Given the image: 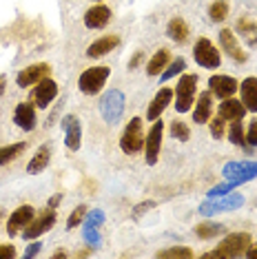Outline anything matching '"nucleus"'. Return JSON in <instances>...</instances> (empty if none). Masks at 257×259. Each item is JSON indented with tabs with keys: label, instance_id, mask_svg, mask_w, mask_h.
I'll use <instances>...</instances> for the list:
<instances>
[{
	"label": "nucleus",
	"instance_id": "obj_25",
	"mask_svg": "<svg viewBox=\"0 0 257 259\" xmlns=\"http://www.w3.org/2000/svg\"><path fill=\"white\" fill-rule=\"evenodd\" d=\"M168 62H171V54H168L166 49H160V51H157V54L149 60L147 73H149V75H160L162 71H164V67H168Z\"/></svg>",
	"mask_w": 257,
	"mask_h": 259
},
{
	"label": "nucleus",
	"instance_id": "obj_10",
	"mask_svg": "<svg viewBox=\"0 0 257 259\" xmlns=\"http://www.w3.org/2000/svg\"><path fill=\"white\" fill-rule=\"evenodd\" d=\"M56 96H58V84L54 80L45 78V80H40L36 84V89H33V93H31V100H33V104H36V107L47 109Z\"/></svg>",
	"mask_w": 257,
	"mask_h": 259
},
{
	"label": "nucleus",
	"instance_id": "obj_45",
	"mask_svg": "<svg viewBox=\"0 0 257 259\" xmlns=\"http://www.w3.org/2000/svg\"><path fill=\"white\" fill-rule=\"evenodd\" d=\"M246 255H248L250 259H257V244H253V246H248V250H246Z\"/></svg>",
	"mask_w": 257,
	"mask_h": 259
},
{
	"label": "nucleus",
	"instance_id": "obj_1",
	"mask_svg": "<svg viewBox=\"0 0 257 259\" xmlns=\"http://www.w3.org/2000/svg\"><path fill=\"white\" fill-rule=\"evenodd\" d=\"M248 246H250V235L248 233H233L229 235L224 241L220 244V248H215L213 252H206L204 257H239V255H244V252L248 250Z\"/></svg>",
	"mask_w": 257,
	"mask_h": 259
},
{
	"label": "nucleus",
	"instance_id": "obj_13",
	"mask_svg": "<svg viewBox=\"0 0 257 259\" xmlns=\"http://www.w3.org/2000/svg\"><path fill=\"white\" fill-rule=\"evenodd\" d=\"M237 82L231 78V75H213L211 80H208V89H211V96H218L222 100L231 98L233 93L237 91Z\"/></svg>",
	"mask_w": 257,
	"mask_h": 259
},
{
	"label": "nucleus",
	"instance_id": "obj_6",
	"mask_svg": "<svg viewBox=\"0 0 257 259\" xmlns=\"http://www.w3.org/2000/svg\"><path fill=\"white\" fill-rule=\"evenodd\" d=\"M100 111H102L104 120L111 122V124H115V122L122 117V111H124V93L118 91V89H111L107 96L102 98Z\"/></svg>",
	"mask_w": 257,
	"mask_h": 259
},
{
	"label": "nucleus",
	"instance_id": "obj_11",
	"mask_svg": "<svg viewBox=\"0 0 257 259\" xmlns=\"http://www.w3.org/2000/svg\"><path fill=\"white\" fill-rule=\"evenodd\" d=\"M62 128H64V144L69 151H78L82 144V128H80V120L75 115H67L62 120Z\"/></svg>",
	"mask_w": 257,
	"mask_h": 259
},
{
	"label": "nucleus",
	"instance_id": "obj_14",
	"mask_svg": "<svg viewBox=\"0 0 257 259\" xmlns=\"http://www.w3.org/2000/svg\"><path fill=\"white\" fill-rule=\"evenodd\" d=\"M31 220H33V206H20V208H16L7 220V233L18 235Z\"/></svg>",
	"mask_w": 257,
	"mask_h": 259
},
{
	"label": "nucleus",
	"instance_id": "obj_21",
	"mask_svg": "<svg viewBox=\"0 0 257 259\" xmlns=\"http://www.w3.org/2000/svg\"><path fill=\"white\" fill-rule=\"evenodd\" d=\"M118 45H120L118 36H104L100 40H96V42L87 49V56H89V58H102V56H107L111 49H115Z\"/></svg>",
	"mask_w": 257,
	"mask_h": 259
},
{
	"label": "nucleus",
	"instance_id": "obj_43",
	"mask_svg": "<svg viewBox=\"0 0 257 259\" xmlns=\"http://www.w3.org/2000/svg\"><path fill=\"white\" fill-rule=\"evenodd\" d=\"M38 250H40V241H36V244L29 246V248L25 250V257H33V255H38Z\"/></svg>",
	"mask_w": 257,
	"mask_h": 259
},
{
	"label": "nucleus",
	"instance_id": "obj_30",
	"mask_svg": "<svg viewBox=\"0 0 257 259\" xmlns=\"http://www.w3.org/2000/svg\"><path fill=\"white\" fill-rule=\"evenodd\" d=\"M208 16H211L213 22H222L229 16V3L226 0H215L211 5V9H208Z\"/></svg>",
	"mask_w": 257,
	"mask_h": 259
},
{
	"label": "nucleus",
	"instance_id": "obj_22",
	"mask_svg": "<svg viewBox=\"0 0 257 259\" xmlns=\"http://www.w3.org/2000/svg\"><path fill=\"white\" fill-rule=\"evenodd\" d=\"M244 204V197L242 195H231L226 197L224 202H215V204H202L200 206V213L202 215H213L218 210H231V208H237V206Z\"/></svg>",
	"mask_w": 257,
	"mask_h": 259
},
{
	"label": "nucleus",
	"instance_id": "obj_5",
	"mask_svg": "<svg viewBox=\"0 0 257 259\" xmlns=\"http://www.w3.org/2000/svg\"><path fill=\"white\" fill-rule=\"evenodd\" d=\"M193 58H195V62L204 69H218L222 62L220 51L215 49V45L208 38H200L195 42V47H193Z\"/></svg>",
	"mask_w": 257,
	"mask_h": 259
},
{
	"label": "nucleus",
	"instance_id": "obj_24",
	"mask_svg": "<svg viewBox=\"0 0 257 259\" xmlns=\"http://www.w3.org/2000/svg\"><path fill=\"white\" fill-rule=\"evenodd\" d=\"M49 157H51V149H49V146H40L38 153L33 155V160L27 164V173L38 175L40 170H45L47 164H49Z\"/></svg>",
	"mask_w": 257,
	"mask_h": 259
},
{
	"label": "nucleus",
	"instance_id": "obj_7",
	"mask_svg": "<svg viewBox=\"0 0 257 259\" xmlns=\"http://www.w3.org/2000/svg\"><path fill=\"white\" fill-rule=\"evenodd\" d=\"M162 133H164V124L160 120H155L151 131L147 133V140H144V160H147L149 166H153L157 162V155H160L162 149Z\"/></svg>",
	"mask_w": 257,
	"mask_h": 259
},
{
	"label": "nucleus",
	"instance_id": "obj_31",
	"mask_svg": "<svg viewBox=\"0 0 257 259\" xmlns=\"http://www.w3.org/2000/svg\"><path fill=\"white\" fill-rule=\"evenodd\" d=\"M229 140L233 144H239V146H248L246 144V135L242 131V120H233V124L229 128Z\"/></svg>",
	"mask_w": 257,
	"mask_h": 259
},
{
	"label": "nucleus",
	"instance_id": "obj_49",
	"mask_svg": "<svg viewBox=\"0 0 257 259\" xmlns=\"http://www.w3.org/2000/svg\"><path fill=\"white\" fill-rule=\"evenodd\" d=\"M0 220H3V213H0Z\"/></svg>",
	"mask_w": 257,
	"mask_h": 259
},
{
	"label": "nucleus",
	"instance_id": "obj_3",
	"mask_svg": "<svg viewBox=\"0 0 257 259\" xmlns=\"http://www.w3.org/2000/svg\"><path fill=\"white\" fill-rule=\"evenodd\" d=\"M120 149L126 153V155H133V153H140L144 149V133H142V117H133L126 124L124 133L120 138Z\"/></svg>",
	"mask_w": 257,
	"mask_h": 259
},
{
	"label": "nucleus",
	"instance_id": "obj_9",
	"mask_svg": "<svg viewBox=\"0 0 257 259\" xmlns=\"http://www.w3.org/2000/svg\"><path fill=\"white\" fill-rule=\"evenodd\" d=\"M222 173L229 180H239L244 184V182L257 178V164L255 162H231V164H226Z\"/></svg>",
	"mask_w": 257,
	"mask_h": 259
},
{
	"label": "nucleus",
	"instance_id": "obj_29",
	"mask_svg": "<svg viewBox=\"0 0 257 259\" xmlns=\"http://www.w3.org/2000/svg\"><path fill=\"white\" fill-rule=\"evenodd\" d=\"M25 149H27V142H16V144L3 146V149H0V166H3V164H9L11 160H16Z\"/></svg>",
	"mask_w": 257,
	"mask_h": 259
},
{
	"label": "nucleus",
	"instance_id": "obj_23",
	"mask_svg": "<svg viewBox=\"0 0 257 259\" xmlns=\"http://www.w3.org/2000/svg\"><path fill=\"white\" fill-rule=\"evenodd\" d=\"M242 104L257 113V78H246L242 82Z\"/></svg>",
	"mask_w": 257,
	"mask_h": 259
},
{
	"label": "nucleus",
	"instance_id": "obj_48",
	"mask_svg": "<svg viewBox=\"0 0 257 259\" xmlns=\"http://www.w3.org/2000/svg\"><path fill=\"white\" fill-rule=\"evenodd\" d=\"M54 257H56V259H58V257H67V252H64V250H56Z\"/></svg>",
	"mask_w": 257,
	"mask_h": 259
},
{
	"label": "nucleus",
	"instance_id": "obj_8",
	"mask_svg": "<svg viewBox=\"0 0 257 259\" xmlns=\"http://www.w3.org/2000/svg\"><path fill=\"white\" fill-rule=\"evenodd\" d=\"M56 224V213L54 208H49L47 213H42L38 217V220H31L27 224L25 228H22V237L25 239H38L40 235H45L47 231H51Z\"/></svg>",
	"mask_w": 257,
	"mask_h": 259
},
{
	"label": "nucleus",
	"instance_id": "obj_40",
	"mask_svg": "<svg viewBox=\"0 0 257 259\" xmlns=\"http://www.w3.org/2000/svg\"><path fill=\"white\" fill-rule=\"evenodd\" d=\"M102 222H104L102 210H93V213H89V226H102Z\"/></svg>",
	"mask_w": 257,
	"mask_h": 259
},
{
	"label": "nucleus",
	"instance_id": "obj_44",
	"mask_svg": "<svg viewBox=\"0 0 257 259\" xmlns=\"http://www.w3.org/2000/svg\"><path fill=\"white\" fill-rule=\"evenodd\" d=\"M142 56H144V54H142V51H138V54H136V56H133V58H131V62H128V69H136V67H138V64H140V60H142Z\"/></svg>",
	"mask_w": 257,
	"mask_h": 259
},
{
	"label": "nucleus",
	"instance_id": "obj_42",
	"mask_svg": "<svg viewBox=\"0 0 257 259\" xmlns=\"http://www.w3.org/2000/svg\"><path fill=\"white\" fill-rule=\"evenodd\" d=\"M151 206H153V202H147V204H140V206H136V210H133V217H140L144 213V210H149Z\"/></svg>",
	"mask_w": 257,
	"mask_h": 259
},
{
	"label": "nucleus",
	"instance_id": "obj_4",
	"mask_svg": "<svg viewBox=\"0 0 257 259\" xmlns=\"http://www.w3.org/2000/svg\"><path fill=\"white\" fill-rule=\"evenodd\" d=\"M111 75V69L109 67H91L80 75L78 80V87L80 91L87 93V96H96V93L102 91V87L107 84V78Z\"/></svg>",
	"mask_w": 257,
	"mask_h": 259
},
{
	"label": "nucleus",
	"instance_id": "obj_19",
	"mask_svg": "<svg viewBox=\"0 0 257 259\" xmlns=\"http://www.w3.org/2000/svg\"><path fill=\"white\" fill-rule=\"evenodd\" d=\"M211 111H213L211 91L200 93V98H197V102H195V111H193V120H195L197 124H206V122L211 120Z\"/></svg>",
	"mask_w": 257,
	"mask_h": 259
},
{
	"label": "nucleus",
	"instance_id": "obj_12",
	"mask_svg": "<svg viewBox=\"0 0 257 259\" xmlns=\"http://www.w3.org/2000/svg\"><path fill=\"white\" fill-rule=\"evenodd\" d=\"M49 71H51V67L45 64V62L31 64V67L22 69V71L18 73V87L20 89H27V87H31V84H38L40 80H45L47 75H49Z\"/></svg>",
	"mask_w": 257,
	"mask_h": 259
},
{
	"label": "nucleus",
	"instance_id": "obj_38",
	"mask_svg": "<svg viewBox=\"0 0 257 259\" xmlns=\"http://www.w3.org/2000/svg\"><path fill=\"white\" fill-rule=\"evenodd\" d=\"M84 239L89 241L91 246H96L98 241H100V235H98V231H96V226H87L84 228Z\"/></svg>",
	"mask_w": 257,
	"mask_h": 259
},
{
	"label": "nucleus",
	"instance_id": "obj_27",
	"mask_svg": "<svg viewBox=\"0 0 257 259\" xmlns=\"http://www.w3.org/2000/svg\"><path fill=\"white\" fill-rule=\"evenodd\" d=\"M235 29H237L239 33H242L244 38H246L248 45H253V47L257 45V25H255V22L250 20V18H242V20L237 22Z\"/></svg>",
	"mask_w": 257,
	"mask_h": 259
},
{
	"label": "nucleus",
	"instance_id": "obj_41",
	"mask_svg": "<svg viewBox=\"0 0 257 259\" xmlns=\"http://www.w3.org/2000/svg\"><path fill=\"white\" fill-rule=\"evenodd\" d=\"M14 257H16V248H14V246H9V244L0 246V259H14Z\"/></svg>",
	"mask_w": 257,
	"mask_h": 259
},
{
	"label": "nucleus",
	"instance_id": "obj_35",
	"mask_svg": "<svg viewBox=\"0 0 257 259\" xmlns=\"http://www.w3.org/2000/svg\"><path fill=\"white\" fill-rule=\"evenodd\" d=\"M84 215H87V206H78V208H75L73 213L69 215V220H67V228H69V231H73V228L82 222Z\"/></svg>",
	"mask_w": 257,
	"mask_h": 259
},
{
	"label": "nucleus",
	"instance_id": "obj_20",
	"mask_svg": "<svg viewBox=\"0 0 257 259\" xmlns=\"http://www.w3.org/2000/svg\"><path fill=\"white\" fill-rule=\"evenodd\" d=\"M220 117H224V120H242L244 113H246V107H244L239 100H233V98H226L224 102L220 104Z\"/></svg>",
	"mask_w": 257,
	"mask_h": 259
},
{
	"label": "nucleus",
	"instance_id": "obj_32",
	"mask_svg": "<svg viewBox=\"0 0 257 259\" xmlns=\"http://www.w3.org/2000/svg\"><path fill=\"white\" fill-rule=\"evenodd\" d=\"M184 67H186V62H184V58H175V60L168 64V69H164L160 75H162V82L164 80H171L173 75H178V73H182L184 71Z\"/></svg>",
	"mask_w": 257,
	"mask_h": 259
},
{
	"label": "nucleus",
	"instance_id": "obj_28",
	"mask_svg": "<svg viewBox=\"0 0 257 259\" xmlns=\"http://www.w3.org/2000/svg\"><path fill=\"white\" fill-rule=\"evenodd\" d=\"M220 233H224V226L218 224V222H206V224L195 226V235L200 239H213V237H218Z\"/></svg>",
	"mask_w": 257,
	"mask_h": 259
},
{
	"label": "nucleus",
	"instance_id": "obj_2",
	"mask_svg": "<svg viewBox=\"0 0 257 259\" xmlns=\"http://www.w3.org/2000/svg\"><path fill=\"white\" fill-rule=\"evenodd\" d=\"M175 111L178 113H186L193 104H195V93H197V78L195 75H182L175 87Z\"/></svg>",
	"mask_w": 257,
	"mask_h": 259
},
{
	"label": "nucleus",
	"instance_id": "obj_47",
	"mask_svg": "<svg viewBox=\"0 0 257 259\" xmlns=\"http://www.w3.org/2000/svg\"><path fill=\"white\" fill-rule=\"evenodd\" d=\"M5 87H7V80H5V75H0V96L5 93Z\"/></svg>",
	"mask_w": 257,
	"mask_h": 259
},
{
	"label": "nucleus",
	"instance_id": "obj_26",
	"mask_svg": "<svg viewBox=\"0 0 257 259\" xmlns=\"http://www.w3.org/2000/svg\"><path fill=\"white\" fill-rule=\"evenodd\" d=\"M168 38L175 40V42H184L189 38V25L182 18H175L168 22Z\"/></svg>",
	"mask_w": 257,
	"mask_h": 259
},
{
	"label": "nucleus",
	"instance_id": "obj_39",
	"mask_svg": "<svg viewBox=\"0 0 257 259\" xmlns=\"http://www.w3.org/2000/svg\"><path fill=\"white\" fill-rule=\"evenodd\" d=\"M246 144L248 146H257V120L248 126V131H246Z\"/></svg>",
	"mask_w": 257,
	"mask_h": 259
},
{
	"label": "nucleus",
	"instance_id": "obj_16",
	"mask_svg": "<svg viewBox=\"0 0 257 259\" xmlns=\"http://www.w3.org/2000/svg\"><path fill=\"white\" fill-rule=\"evenodd\" d=\"M14 122L16 126H20L22 131H33L36 128V111L29 102H22L16 107V113H14Z\"/></svg>",
	"mask_w": 257,
	"mask_h": 259
},
{
	"label": "nucleus",
	"instance_id": "obj_46",
	"mask_svg": "<svg viewBox=\"0 0 257 259\" xmlns=\"http://www.w3.org/2000/svg\"><path fill=\"white\" fill-rule=\"evenodd\" d=\"M60 199H62V195H54V197H51L49 199V208H56V206L60 204Z\"/></svg>",
	"mask_w": 257,
	"mask_h": 259
},
{
	"label": "nucleus",
	"instance_id": "obj_37",
	"mask_svg": "<svg viewBox=\"0 0 257 259\" xmlns=\"http://www.w3.org/2000/svg\"><path fill=\"white\" fill-rule=\"evenodd\" d=\"M224 117H215V120L211 122V135H213V138H222V133H224Z\"/></svg>",
	"mask_w": 257,
	"mask_h": 259
},
{
	"label": "nucleus",
	"instance_id": "obj_18",
	"mask_svg": "<svg viewBox=\"0 0 257 259\" xmlns=\"http://www.w3.org/2000/svg\"><path fill=\"white\" fill-rule=\"evenodd\" d=\"M109 20H111V9L104 7V5L91 7L84 14V25L89 27V29H102V27H107Z\"/></svg>",
	"mask_w": 257,
	"mask_h": 259
},
{
	"label": "nucleus",
	"instance_id": "obj_17",
	"mask_svg": "<svg viewBox=\"0 0 257 259\" xmlns=\"http://www.w3.org/2000/svg\"><path fill=\"white\" fill-rule=\"evenodd\" d=\"M220 42H222V49H224L226 54L233 58V60L246 62V54L239 49V45H237V40H235V33H233L231 29H222V31H220Z\"/></svg>",
	"mask_w": 257,
	"mask_h": 259
},
{
	"label": "nucleus",
	"instance_id": "obj_33",
	"mask_svg": "<svg viewBox=\"0 0 257 259\" xmlns=\"http://www.w3.org/2000/svg\"><path fill=\"white\" fill-rule=\"evenodd\" d=\"M171 135H173L175 140H182V142H186V140L191 138V131H189V126H186L184 122L175 120L173 124H171Z\"/></svg>",
	"mask_w": 257,
	"mask_h": 259
},
{
	"label": "nucleus",
	"instance_id": "obj_36",
	"mask_svg": "<svg viewBox=\"0 0 257 259\" xmlns=\"http://www.w3.org/2000/svg\"><path fill=\"white\" fill-rule=\"evenodd\" d=\"M239 184H242V182H239V180H231L229 184H220V186L211 188V191H208V195H211V197H220V195H226V193H229V191H233V188H235V186H239Z\"/></svg>",
	"mask_w": 257,
	"mask_h": 259
},
{
	"label": "nucleus",
	"instance_id": "obj_34",
	"mask_svg": "<svg viewBox=\"0 0 257 259\" xmlns=\"http://www.w3.org/2000/svg\"><path fill=\"white\" fill-rule=\"evenodd\" d=\"M157 257H193V250L191 248H184V246H175V248H166V250H160Z\"/></svg>",
	"mask_w": 257,
	"mask_h": 259
},
{
	"label": "nucleus",
	"instance_id": "obj_15",
	"mask_svg": "<svg viewBox=\"0 0 257 259\" xmlns=\"http://www.w3.org/2000/svg\"><path fill=\"white\" fill-rule=\"evenodd\" d=\"M173 89H168V87H162L160 91L155 93V98H153V102H151V107H149V111H147V117L149 120H157L162 113H164V109L168 107V102L173 100Z\"/></svg>",
	"mask_w": 257,
	"mask_h": 259
}]
</instances>
